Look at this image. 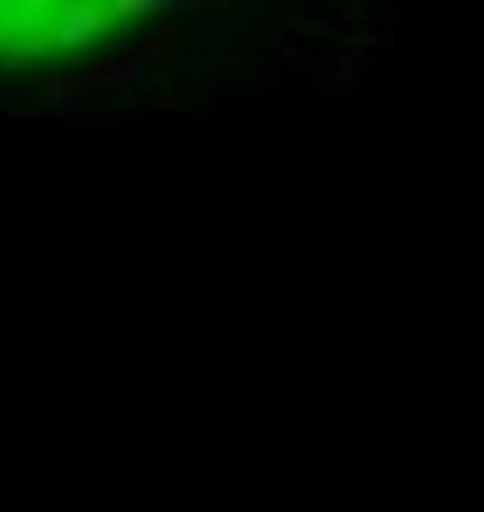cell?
<instances>
[{
  "label": "cell",
  "instance_id": "cell-1",
  "mask_svg": "<svg viewBox=\"0 0 484 512\" xmlns=\"http://www.w3.org/2000/svg\"><path fill=\"white\" fill-rule=\"evenodd\" d=\"M305 77H312L319 97H353V90L367 84V70H360V63H346V56H339V63H305Z\"/></svg>",
  "mask_w": 484,
  "mask_h": 512
}]
</instances>
